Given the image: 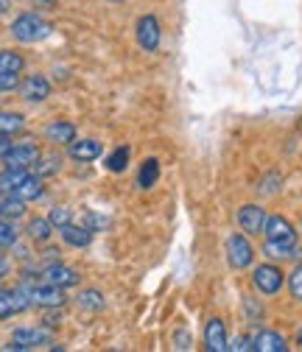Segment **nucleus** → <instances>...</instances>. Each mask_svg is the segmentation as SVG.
<instances>
[{
  "label": "nucleus",
  "instance_id": "obj_25",
  "mask_svg": "<svg viewBox=\"0 0 302 352\" xmlns=\"http://www.w3.org/2000/svg\"><path fill=\"white\" fill-rule=\"evenodd\" d=\"M25 59L17 51H0V73H20Z\"/></svg>",
  "mask_w": 302,
  "mask_h": 352
},
{
  "label": "nucleus",
  "instance_id": "obj_8",
  "mask_svg": "<svg viewBox=\"0 0 302 352\" xmlns=\"http://www.w3.org/2000/svg\"><path fill=\"white\" fill-rule=\"evenodd\" d=\"M160 39H162V31H160V20L154 14H146L138 20V42L143 51H157L160 48Z\"/></svg>",
  "mask_w": 302,
  "mask_h": 352
},
{
  "label": "nucleus",
  "instance_id": "obj_20",
  "mask_svg": "<svg viewBox=\"0 0 302 352\" xmlns=\"http://www.w3.org/2000/svg\"><path fill=\"white\" fill-rule=\"evenodd\" d=\"M78 307H81V311L98 314V311H104V307H107V299H104L101 291L90 288V291H81V294H78Z\"/></svg>",
  "mask_w": 302,
  "mask_h": 352
},
{
  "label": "nucleus",
  "instance_id": "obj_16",
  "mask_svg": "<svg viewBox=\"0 0 302 352\" xmlns=\"http://www.w3.org/2000/svg\"><path fill=\"white\" fill-rule=\"evenodd\" d=\"M70 157L78 162H93L101 157V143L98 140H73L70 143Z\"/></svg>",
  "mask_w": 302,
  "mask_h": 352
},
{
  "label": "nucleus",
  "instance_id": "obj_9",
  "mask_svg": "<svg viewBox=\"0 0 302 352\" xmlns=\"http://www.w3.org/2000/svg\"><path fill=\"white\" fill-rule=\"evenodd\" d=\"M28 296H31V302H34V305H39V307H62V305L67 302L65 288H59V285H54V283L31 288V291H28Z\"/></svg>",
  "mask_w": 302,
  "mask_h": 352
},
{
  "label": "nucleus",
  "instance_id": "obj_15",
  "mask_svg": "<svg viewBox=\"0 0 302 352\" xmlns=\"http://www.w3.org/2000/svg\"><path fill=\"white\" fill-rule=\"evenodd\" d=\"M45 138L56 146H70L76 140V126L70 120H54L48 129H45Z\"/></svg>",
  "mask_w": 302,
  "mask_h": 352
},
{
  "label": "nucleus",
  "instance_id": "obj_3",
  "mask_svg": "<svg viewBox=\"0 0 302 352\" xmlns=\"http://www.w3.org/2000/svg\"><path fill=\"white\" fill-rule=\"evenodd\" d=\"M227 260H230V266L238 269V272L252 266L255 249H252L246 235H230V241H227Z\"/></svg>",
  "mask_w": 302,
  "mask_h": 352
},
{
  "label": "nucleus",
  "instance_id": "obj_33",
  "mask_svg": "<svg viewBox=\"0 0 302 352\" xmlns=\"http://www.w3.org/2000/svg\"><path fill=\"white\" fill-rule=\"evenodd\" d=\"M14 143H12V135H0V160H3L6 154H9V148H12Z\"/></svg>",
  "mask_w": 302,
  "mask_h": 352
},
{
  "label": "nucleus",
  "instance_id": "obj_4",
  "mask_svg": "<svg viewBox=\"0 0 302 352\" xmlns=\"http://www.w3.org/2000/svg\"><path fill=\"white\" fill-rule=\"evenodd\" d=\"M252 283H255V288L261 291L263 296H274L283 288V272L277 266H272V263H263V266L255 269Z\"/></svg>",
  "mask_w": 302,
  "mask_h": 352
},
{
  "label": "nucleus",
  "instance_id": "obj_36",
  "mask_svg": "<svg viewBox=\"0 0 302 352\" xmlns=\"http://www.w3.org/2000/svg\"><path fill=\"white\" fill-rule=\"evenodd\" d=\"M115 3H123V0H115Z\"/></svg>",
  "mask_w": 302,
  "mask_h": 352
},
{
  "label": "nucleus",
  "instance_id": "obj_11",
  "mask_svg": "<svg viewBox=\"0 0 302 352\" xmlns=\"http://www.w3.org/2000/svg\"><path fill=\"white\" fill-rule=\"evenodd\" d=\"M266 241H280V243H296L294 227L285 221L283 215H266V227H263Z\"/></svg>",
  "mask_w": 302,
  "mask_h": 352
},
{
  "label": "nucleus",
  "instance_id": "obj_35",
  "mask_svg": "<svg viewBox=\"0 0 302 352\" xmlns=\"http://www.w3.org/2000/svg\"><path fill=\"white\" fill-rule=\"evenodd\" d=\"M296 344L302 346V327H299V333H296Z\"/></svg>",
  "mask_w": 302,
  "mask_h": 352
},
{
  "label": "nucleus",
  "instance_id": "obj_18",
  "mask_svg": "<svg viewBox=\"0 0 302 352\" xmlns=\"http://www.w3.org/2000/svg\"><path fill=\"white\" fill-rule=\"evenodd\" d=\"M59 232H62V241L70 243V246H76V249L90 246V241H93V232H90V230L76 227V224H67V227H62Z\"/></svg>",
  "mask_w": 302,
  "mask_h": 352
},
{
  "label": "nucleus",
  "instance_id": "obj_30",
  "mask_svg": "<svg viewBox=\"0 0 302 352\" xmlns=\"http://www.w3.org/2000/svg\"><path fill=\"white\" fill-rule=\"evenodd\" d=\"M14 241H17V232H14V227L6 221V218H0V249L12 246Z\"/></svg>",
  "mask_w": 302,
  "mask_h": 352
},
{
  "label": "nucleus",
  "instance_id": "obj_17",
  "mask_svg": "<svg viewBox=\"0 0 302 352\" xmlns=\"http://www.w3.org/2000/svg\"><path fill=\"white\" fill-rule=\"evenodd\" d=\"M9 196H14V199H20V201H34V199H39V196H42V179H39V176H34V173H28L25 179L14 188V193H9Z\"/></svg>",
  "mask_w": 302,
  "mask_h": 352
},
{
  "label": "nucleus",
  "instance_id": "obj_2",
  "mask_svg": "<svg viewBox=\"0 0 302 352\" xmlns=\"http://www.w3.org/2000/svg\"><path fill=\"white\" fill-rule=\"evenodd\" d=\"M48 344H54V333L48 327H20L14 330L9 349H39Z\"/></svg>",
  "mask_w": 302,
  "mask_h": 352
},
{
  "label": "nucleus",
  "instance_id": "obj_28",
  "mask_svg": "<svg viewBox=\"0 0 302 352\" xmlns=\"http://www.w3.org/2000/svg\"><path fill=\"white\" fill-rule=\"evenodd\" d=\"M48 221L54 224V227H67V224H73V212L67 210V207H54L51 210V215H48Z\"/></svg>",
  "mask_w": 302,
  "mask_h": 352
},
{
  "label": "nucleus",
  "instance_id": "obj_1",
  "mask_svg": "<svg viewBox=\"0 0 302 352\" xmlns=\"http://www.w3.org/2000/svg\"><path fill=\"white\" fill-rule=\"evenodd\" d=\"M54 34V25L39 17V14H20L14 23H12V36L17 42H25V45H34V42H42Z\"/></svg>",
  "mask_w": 302,
  "mask_h": 352
},
{
  "label": "nucleus",
  "instance_id": "obj_26",
  "mask_svg": "<svg viewBox=\"0 0 302 352\" xmlns=\"http://www.w3.org/2000/svg\"><path fill=\"white\" fill-rule=\"evenodd\" d=\"M129 157H132V151H129L126 146H120V148H115V151L107 157V168H109L112 173H123L126 165H129Z\"/></svg>",
  "mask_w": 302,
  "mask_h": 352
},
{
  "label": "nucleus",
  "instance_id": "obj_10",
  "mask_svg": "<svg viewBox=\"0 0 302 352\" xmlns=\"http://www.w3.org/2000/svg\"><path fill=\"white\" fill-rule=\"evenodd\" d=\"M20 96H23L25 101H31V104L45 101V98L51 96V81H48L45 76L34 73V76H28L25 81H20Z\"/></svg>",
  "mask_w": 302,
  "mask_h": 352
},
{
  "label": "nucleus",
  "instance_id": "obj_14",
  "mask_svg": "<svg viewBox=\"0 0 302 352\" xmlns=\"http://www.w3.org/2000/svg\"><path fill=\"white\" fill-rule=\"evenodd\" d=\"M252 349H257V352H285L288 341L274 330H261L252 338Z\"/></svg>",
  "mask_w": 302,
  "mask_h": 352
},
{
  "label": "nucleus",
  "instance_id": "obj_7",
  "mask_svg": "<svg viewBox=\"0 0 302 352\" xmlns=\"http://www.w3.org/2000/svg\"><path fill=\"white\" fill-rule=\"evenodd\" d=\"M39 157L42 154L34 143H14L9 148V154L3 157V162H6V168H34L39 162Z\"/></svg>",
  "mask_w": 302,
  "mask_h": 352
},
{
  "label": "nucleus",
  "instance_id": "obj_13",
  "mask_svg": "<svg viewBox=\"0 0 302 352\" xmlns=\"http://www.w3.org/2000/svg\"><path fill=\"white\" fill-rule=\"evenodd\" d=\"M45 280L54 283V285H59V288H73V285L81 283L78 272L70 269V266H65V263H54V266H48L45 269Z\"/></svg>",
  "mask_w": 302,
  "mask_h": 352
},
{
  "label": "nucleus",
  "instance_id": "obj_37",
  "mask_svg": "<svg viewBox=\"0 0 302 352\" xmlns=\"http://www.w3.org/2000/svg\"><path fill=\"white\" fill-rule=\"evenodd\" d=\"M0 291H3V288H0Z\"/></svg>",
  "mask_w": 302,
  "mask_h": 352
},
{
  "label": "nucleus",
  "instance_id": "obj_32",
  "mask_svg": "<svg viewBox=\"0 0 302 352\" xmlns=\"http://www.w3.org/2000/svg\"><path fill=\"white\" fill-rule=\"evenodd\" d=\"M230 349H235V352H246V349H252V338H246V336H238V338L230 344Z\"/></svg>",
  "mask_w": 302,
  "mask_h": 352
},
{
  "label": "nucleus",
  "instance_id": "obj_27",
  "mask_svg": "<svg viewBox=\"0 0 302 352\" xmlns=\"http://www.w3.org/2000/svg\"><path fill=\"white\" fill-rule=\"evenodd\" d=\"M23 129V115L17 112H0V135H17Z\"/></svg>",
  "mask_w": 302,
  "mask_h": 352
},
{
  "label": "nucleus",
  "instance_id": "obj_22",
  "mask_svg": "<svg viewBox=\"0 0 302 352\" xmlns=\"http://www.w3.org/2000/svg\"><path fill=\"white\" fill-rule=\"evenodd\" d=\"M157 179H160V162H157V160H146V162L140 165L138 185H140L143 190H149V188H154V185H157Z\"/></svg>",
  "mask_w": 302,
  "mask_h": 352
},
{
  "label": "nucleus",
  "instance_id": "obj_34",
  "mask_svg": "<svg viewBox=\"0 0 302 352\" xmlns=\"http://www.w3.org/2000/svg\"><path fill=\"white\" fill-rule=\"evenodd\" d=\"M6 272H9V260H6V257H0V277H3Z\"/></svg>",
  "mask_w": 302,
  "mask_h": 352
},
{
  "label": "nucleus",
  "instance_id": "obj_5",
  "mask_svg": "<svg viewBox=\"0 0 302 352\" xmlns=\"http://www.w3.org/2000/svg\"><path fill=\"white\" fill-rule=\"evenodd\" d=\"M238 227L246 235H263L266 227V210L257 207V204H244L238 210Z\"/></svg>",
  "mask_w": 302,
  "mask_h": 352
},
{
  "label": "nucleus",
  "instance_id": "obj_24",
  "mask_svg": "<svg viewBox=\"0 0 302 352\" xmlns=\"http://www.w3.org/2000/svg\"><path fill=\"white\" fill-rule=\"evenodd\" d=\"M51 230H54V224L48 221V218H34V221L28 224V235L36 243H45L51 238Z\"/></svg>",
  "mask_w": 302,
  "mask_h": 352
},
{
  "label": "nucleus",
  "instance_id": "obj_19",
  "mask_svg": "<svg viewBox=\"0 0 302 352\" xmlns=\"http://www.w3.org/2000/svg\"><path fill=\"white\" fill-rule=\"evenodd\" d=\"M263 254L272 260H285V257H299L296 243H280V241H266L263 243Z\"/></svg>",
  "mask_w": 302,
  "mask_h": 352
},
{
  "label": "nucleus",
  "instance_id": "obj_6",
  "mask_svg": "<svg viewBox=\"0 0 302 352\" xmlns=\"http://www.w3.org/2000/svg\"><path fill=\"white\" fill-rule=\"evenodd\" d=\"M34 302L28 296V291L17 288V291H0V319H9L14 314H23L28 311Z\"/></svg>",
  "mask_w": 302,
  "mask_h": 352
},
{
  "label": "nucleus",
  "instance_id": "obj_12",
  "mask_svg": "<svg viewBox=\"0 0 302 352\" xmlns=\"http://www.w3.org/2000/svg\"><path fill=\"white\" fill-rule=\"evenodd\" d=\"M204 346L210 352H227L230 349V341H227V327L222 319H210L207 327H204Z\"/></svg>",
  "mask_w": 302,
  "mask_h": 352
},
{
  "label": "nucleus",
  "instance_id": "obj_31",
  "mask_svg": "<svg viewBox=\"0 0 302 352\" xmlns=\"http://www.w3.org/2000/svg\"><path fill=\"white\" fill-rule=\"evenodd\" d=\"M20 87V73H0V93H12Z\"/></svg>",
  "mask_w": 302,
  "mask_h": 352
},
{
  "label": "nucleus",
  "instance_id": "obj_23",
  "mask_svg": "<svg viewBox=\"0 0 302 352\" xmlns=\"http://www.w3.org/2000/svg\"><path fill=\"white\" fill-rule=\"evenodd\" d=\"M23 212H25V201L9 193H0V218H20Z\"/></svg>",
  "mask_w": 302,
  "mask_h": 352
},
{
  "label": "nucleus",
  "instance_id": "obj_21",
  "mask_svg": "<svg viewBox=\"0 0 302 352\" xmlns=\"http://www.w3.org/2000/svg\"><path fill=\"white\" fill-rule=\"evenodd\" d=\"M28 176V168H6L0 173V193H14V188Z\"/></svg>",
  "mask_w": 302,
  "mask_h": 352
},
{
  "label": "nucleus",
  "instance_id": "obj_29",
  "mask_svg": "<svg viewBox=\"0 0 302 352\" xmlns=\"http://www.w3.org/2000/svg\"><path fill=\"white\" fill-rule=\"evenodd\" d=\"M288 291H291V296L296 302H302V263L288 274Z\"/></svg>",
  "mask_w": 302,
  "mask_h": 352
}]
</instances>
